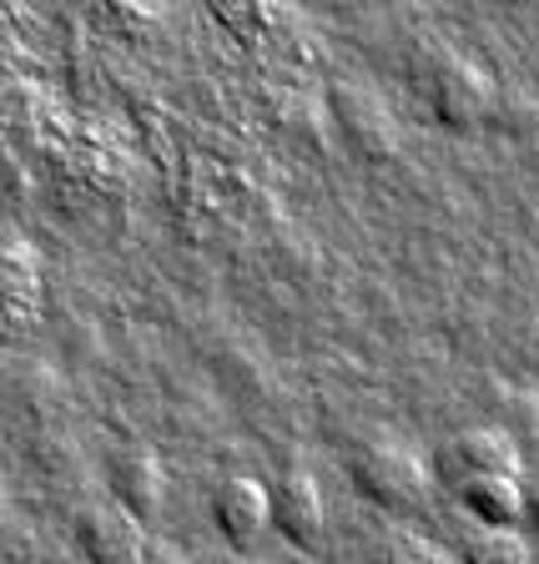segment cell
Listing matches in <instances>:
<instances>
[{
    "label": "cell",
    "mask_w": 539,
    "mask_h": 564,
    "mask_svg": "<svg viewBox=\"0 0 539 564\" xmlns=\"http://www.w3.org/2000/svg\"><path fill=\"white\" fill-rule=\"evenodd\" d=\"M76 534H82V550L91 554V560H106V564H127L147 550V540H141V514H131L127 505L86 509Z\"/></svg>",
    "instance_id": "obj_6"
},
{
    "label": "cell",
    "mask_w": 539,
    "mask_h": 564,
    "mask_svg": "<svg viewBox=\"0 0 539 564\" xmlns=\"http://www.w3.org/2000/svg\"><path fill=\"white\" fill-rule=\"evenodd\" d=\"M459 554L470 564H519L529 560V544L525 534H515V524H484L479 534H470L459 544Z\"/></svg>",
    "instance_id": "obj_10"
},
{
    "label": "cell",
    "mask_w": 539,
    "mask_h": 564,
    "mask_svg": "<svg viewBox=\"0 0 539 564\" xmlns=\"http://www.w3.org/2000/svg\"><path fill=\"white\" fill-rule=\"evenodd\" d=\"M423 86H429V106H434L439 127L449 131H474L494 111V82L474 61L454 56V51L439 61V70Z\"/></svg>",
    "instance_id": "obj_3"
},
{
    "label": "cell",
    "mask_w": 539,
    "mask_h": 564,
    "mask_svg": "<svg viewBox=\"0 0 539 564\" xmlns=\"http://www.w3.org/2000/svg\"><path fill=\"white\" fill-rule=\"evenodd\" d=\"M333 127L348 141V152H358L364 162H388L399 152V121H394L388 101L358 82L333 86Z\"/></svg>",
    "instance_id": "obj_2"
},
{
    "label": "cell",
    "mask_w": 539,
    "mask_h": 564,
    "mask_svg": "<svg viewBox=\"0 0 539 564\" xmlns=\"http://www.w3.org/2000/svg\"><path fill=\"white\" fill-rule=\"evenodd\" d=\"M111 494H117V505H127L131 514H157L162 509V464L152 454H117L111 458Z\"/></svg>",
    "instance_id": "obj_9"
},
{
    "label": "cell",
    "mask_w": 539,
    "mask_h": 564,
    "mask_svg": "<svg viewBox=\"0 0 539 564\" xmlns=\"http://www.w3.org/2000/svg\"><path fill=\"white\" fill-rule=\"evenodd\" d=\"M519 519H529V529L539 534V489H535V494H525V514H519Z\"/></svg>",
    "instance_id": "obj_12"
},
{
    "label": "cell",
    "mask_w": 539,
    "mask_h": 564,
    "mask_svg": "<svg viewBox=\"0 0 539 564\" xmlns=\"http://www.w3.org/2000/svg\"><path fill=\"white\" fill-rule=\"evenodd\" d=\"M212 519L233 544H252L262 529H272L268 489L258 479H247V474H233V479H223V489L212 494Z\"/></svg>",
    "instance_id": "obj_7"
},
{
    "label": "cell",
    "mask_w": 539,
    "mask_h": 564,
    "mask_svg": "<svg viewBox=\"0 0 539 564\" xmlns=\"http://www.w3.org/2000/svg\"><path fill=\"white\" fill-rule=\"evenodd\" d=\"M348 479L353 489L374 499L378 509H394V514H409V509L423 505V494H429V479H423V464L409 454L403 444H364L358 454L348 458Z\"/></svg>",
    "instance_id": "obj_1"
},
{
    "label": "cell",
    "mask_w": 539,
    "mask_h": 564,
    "mask_svg": "<svg viewBox=\"0 0 539 564\" xmlns=\"http://www.w3.org/2000/svg\"><path fill=\"white\" fill-rule=\"evenodd\" d=\"M505 6H525V0H505Z\"/></svg>",
    "instance_id": "obj_13"
},
{
    "label": "cell",
    "mask_w": 539,
    "mask_h": 564,
    "mask_svg": "<svg viewBox=\"0 0 539 564\" xmlns=\"http://www.w3.org/2000/svg\"><path fill=\"white\" fill-rule=\"evenodd\" d=\"M268 519L288 544L298 550H317L323 544V494H317L313 474L303 469H288L278 484L268 489Z\"/></svg>",
    "instance_id": "obj_4"
},
{
    "label": "cell",
    "mask_w": 539,
    "mask_h": 564,
    "mask_svg": "<svg viewBox=\"0 0 539 564\" xmlns=\"http://www.w3.org/2000/svg\"><path fill=\"white\" fill-rule=\"evenodd\" d=\"M378 554H384V560H439L434 544L413 540V534H394V540H384L378 544Z\"/></svg>",
    "instance_id": "obj_11"
},
{
    "label": "cell",
    "mask_w": 539,
    "mask_h": 564,
    "mask_svg": "<svg viewBox=\"0 0 539 564\" xmlns=\"http://www.w3.org/2000/svg\"><path fill=\"white\" fill-rule=\"evenodd\" d=\"M459 499L479 524H519V514H525L519 474H474L459 484Z\"/></svg>",
    "instance_id": "obj_8"
},
{
    "label": "cell",
    "mask_w": 539,
    "mask_h": 564,
    "mask_svg": "<svg viewBox=\"0 0 539 564\" xmlns=\"http://www.w3.org/2000/svg\"><path fill=\"white\" fill-rule=\"evenodd\" d=\"M439 474L454 489L464 479H474V474H519V448L499 429H464V434H454L439 448Z\"/></svg>",
    "instance_id": "obj_5"
}]
</instances>
